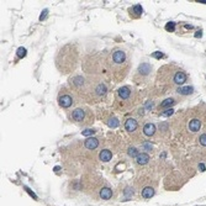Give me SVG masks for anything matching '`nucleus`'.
<instances>
[{"label": "nucleus", "mask_w": 206, "mask_h": 206, "mask_svg": "<svg viewBox=\"0 0 206 206\" xmlns=\"http://www.w3.org/2000/svg\"><path fill=\"white\" fill-rule=\"evenodd\" d=\"M176 92H178L180 95H189V94H191L194 92V88H193V86H179V88L176 89Z\"/></svg>", "instance_id": "obj_15"}, {"label": "nucleus", "mask_w": 206, "mask_h": 206, "mask_svg": "<svg viewBox=\"0 0 206 206\" xmlns=\"http://www.w3.org/2000/svg\"><path fill=\"white\" fill-rule=\"evenodd\" d=\"M201 35H203V34H201V31H197V34H196L195 36H196V37H201Z\"/></svg>", "instance_id": "obj_31"}, {"label": "nucleus", "mask_w": 206, "mask_h": 206, "mask_svg": "<svg viewBox=\"0 0 206 206\" xmlns=\"http://www.w3.org/2000/svg\"><path fill=\"white\" fill-rule=\"evenodd\" d=\"M89 110H84V109H75L72 112L71 115V117H72V120L73 121H75V122H84L86 120V112H88Z\"/></svg>", "instance_id": "obj_4"}, {"label": "nucleus", "mask_w": 206, "mask_h": 206, "mask_svg": "<svg viewBox=\"0 0 206 206\" xmlns=\"http://www.w3.org/2000/svg\"><path fill=\"white\" fill-rule=\"evenodd\" d=\"M69 81H71V84L74 86V88H84L85 86V79L81 75H74L73 78H71L69 79Z\"/></svg>", "instance_id": "obj_7"}, {"label": "nucleus", "mask_w": 206, "mask_h": 206, "mask_svg": "<svg viewBox=\"0 0 206 206\" xmlns=\"http://www.w3.org/2000/svg\"><path fill=\"white\" fill-rule=\"evenodd\" d=\"M93 92H92V95L94 99H102L106 94H108V86H106L105 83L102 81H99L95 85L93 86Z\"/></svg>", "instance_id": "obj_2"}, {"label": "nucleus", "mask_w": 206, "mask_h": 206, "mask_svg": "<svg viewBox=\"0 0 206 206\" xmlns=\"http://www.w3.org/2000/svg\"><path fill=\"white\" fill-rule=\"evenodd\" d=\"M94 133H95V131H94V130H90V129L84 130L83 132H81V135H83V136H92V135H94Z\"/></svg>", "instance_id": "obj_26"}, {"label": "nucleus", "mask_w": 206, "mask_h": 206, "mask_svg": "<svg viewBox=\"0 0 206 206\" xmlns=\"http://www.w3.org/2000/svg\"><path fill=\"white\" fill-rule=\"evenodd\" d=\"M197 3H203V4H206V0H201V1H197Z\"/></svg>", "instance_id": "obj_32"}, {"label": "nucleus", "mask_w": 206, "mask_h": 206, "mask_svg": "<svg viewBox=\"0 0 206 206\" xmlns=\"http://www.w3.org/2000/svg\"><path fill=\"white\" fill-rule=\"evenodd\" d=\"M84 146H85L86 149L93 151V149H95V148H98L99 139L95 138V137H89V138H86L85 141H84Z\"/></svg>", "instance_id": "obj_8"}, {"label": "nucleus", "mask_w": 206, "mask_h": 206, "mask_svg": "<svg viewBox=\"0 0 206 206\" xmlns=\"http://www.w3.org/2000/svg\"><path fill=\"white\" fill-rule=\"evenodd\" d=\"M188 127H189V131H191V132H197L201 127V122H200V120H197V118H193V120L189 122Z\"/></svg>", "instance_id": "obj_11"}, {"label": "nucleus", "mask_w": 206, "mask_h": 206, "mask_svg": "<svg viewBox=\"0 0 206 206\" xmlns=\"http://www.w3.org/2000/svg\"><path fill=\"white\" fill-rule=\"evenodd\" d=\"M199 168H200V169L204 172V169H205V166H204V164H200V166H199Z\"/></svg>", "instance_id": "obj_30"}, {"label": "nucleus", "mask_w": 206, "mask_h": 206, "mask_svg": "<svg viewBox=\"0 0 206 206\" xmlns=\"http://www.w3.org/2000/svg\"><path fill=\"white\" fill-rule=\"evenodd\" d=\"M138 151H137V148H135V147H131L130 149H129V156L130 157H136L137 158L138 157Z\"/></svg>", "instance_id": "obj_21"}, {"label": "nucleus", "mask_w": 206, "mask_h": 206, "mask_svg": "<svg viewBox=\"0 0 206 206\" xmlns=\"http://www.w3.org/2000/svg\"><path fill=\"white\" fill-rule=\"evenodd\" d=\"M151 71H152V65H151V64L142 63V64H139L137 74H138V75H142V77H147L148 74L151 73Z\"/></svg>", "instance_id": "obj_9"}, {"label": "nucleus", "mask_w": 206, "mask_h": 206, "mask_svg": "<svg viewBox=\"0 0 206 206\" xmlns=\"http://www.w3.org/2000/svg\"><path fill=\"white\" fill-rule=\"evenodd\" d=\"M166 30H167L168 32H173V31L175 30V22H173V21L168 22V24L166 25Z\"/></svg>", "instance_id": "obj_22"}, {"label": "nucleus", "mask_w": 206, "mask_h": 206, "mask_svg": "<svg viewBox=\"0 0 206 206\" xmlns=\"http://www.w3.org/2000/svg\"><path fill=\"white\" fill-rule=\"evenodd\" d=\"M58 104H59L61 108L68 109L74 104V99H73V96L71 95V94H68V93L62 94L61 93L59 96H58Z\"/></svg>", "instance_id": "obj_3"}, {"label": "nucleus", "mask_w": 206, "mask_h": 206, "mask_svg": "<svg viewBox=\"0 0 206 206\" xmlns=\"http://www.w3.org/2000/svg\"><path fill=\"white\" fill-rule=\"evenodd\" d=\"M25 56H26V48H24V47L18 48V57L19 58H24Z\"/></svg>", "instance_id": "obj_23"}, {"label": "nucleus", "mask_w": 206, "mask_h": 206, "mask_svg": "<svg viewBox=\"0 0 206 206\" xmlns=\"http://www.w3.org/2000/svg\"><path fill=\"white\" fill-rule=\"evenodd\" d=\"M175 104V100L174 99H172V98H169V99H166L162 104L159 105V109H166V108H168V109H172V106Z\"/></svg>", "instance_id": "obj_17"}, {"label": "nucleus", "mask_w": 206, "mask_h": 206, "mask_svg": "<svg viewBox=\"0 0 206 206\" xmlns=\"http://www.w3.org/2000/svg\"><path fill=\"white\" fill-rule=\"evenodd\" d=\"M173 112H174V110H173V109H167V110L162 111V112H160V115H162V116L168 117V116H172Z\"/></svg>", "instance_id": "obj_24"}, {"label": "nucleus", "mask_w": 206, "mask_h": 206, "mask_svg": "<svg viewBox=\"0 0 206 206\" xmlns=\"http://www.w3.org/2000/svg\"><path fill=\"white\" fill-rule=\"evenodd\" d=\"M99 158H100V160H102V162H109V160H111V158H112V153H111L109 149H102L100 152V154H99Z\"/></svg>", "instance_id": "obj_13"}, {"label": "nucleus", "mask_w": 206, "mask_h": 206, "mask_svg": "<svg viewBox=\"0 0 206 206\" xmlns=\"http://www.w3.org/2000/svg\"><path fill=\"white\" fill-rule=\"evenodd\" d=\"M125 129L126 131H129V132H133L137 129V121L135 120V118H127L125 121Z\"/></svg>", "instance_id": "obj_10"}, {"label": "nucleus", "mask_w": 206, "mask_h": 206, "mask_svg": "<svg viewBox=\"0 0 206 206\" xmlns=\"http://www.w3.org/2000/svg\"><path fill=\"white\" fill-rule=\"evenodd\" d=\"M111 196H112V190L109 188H102L100 190V197L104 200H109L111 199Z\"/></svg>", "instance_id": "obj_14"}, {"label": "nucleus", "mask_w": 206, "mask_h": 206, "mask_svg": "<svg viewBox=\"0 0 206 206\" xmlns=\"http://www.w3.org/2000/svg\"><path fill=\"white\" fill-rule=\"evenodd\" d=\"M136 160H137L138 164L143 166V164H147V163H148V160H149V156H148L147 153H141V154H138V157L136 158Z\"/></svg>", "instance_id": "obj_18"}, {"label": "nucleus", "mask_w": 206, "mask_h": 206, "mask_svg": "<svg viewBox=\"0 0 206 206\" xmlns=\"http://www.w3.org/2000/svg\"><path fill=\"white\" fill-rule=\"evenodd\" d=\"M131 94H132V90H131L130 86H122V88H120L117 90V98L122 101L129 100Z\"/></svg>", "instance_id": "obj_5"}, {"label": "nucleus", "mask_w": 206, "mask_h": 206, "mask_svg": "<svg viewBox=\"0 0 206 206\" xmlns=\"http://www.w3.org/2000/svg\"><path fill=\"white\" fill-rule=\"evenodd\" d=\"M142 6L141 5H135L132 6V9H130V14L133 16V18H138V16H141L142 15Z\"/></svg>", "instance_id": "obj_16"}, {"label": "nucleus", "mask_w": 206, "mask_h": 206, "mask_svg": "<svg viewBox=\"0 0 206 206\" xmlns=\"http://www.w3.org/2000/svg\"><path fill=\"white\" fill-rule=\"evenodd\" d=\"M25 190H26V191L28 193V194H30V195H31L32 197H34V199H35V200L37 199V196H36V194H35V193H34V191H32V190H31V189H28L27 186H25Z\"/></svg>", "instance_id": "obj_27"}, {"label": "nucleus", "mask_w": 206, "mask_h": 206, "mask_svg": "<svg viewBox=\"0 0 206 206\" xmlns=\"http://www.w3.org/2000/svg\"><path fill=\"white\" fill-rule=\"evenodd\" d=\"M152 56H153L154 58H157V59H160V58H162V57H163V55H162V53H160V52H156V53H153V55H152Z\"/></svg>", "instance_id": "obj_29"}, {"label": "nucleus", "mask_w": 206, "mask_h": 206, "mask_svg": "<svg viewBox=\"0 0 206 206\" xmlns=\"http://www.w3.org/2000/svg\"><path fill=\"white\" fill-rule=\"evenodd\" d=\"M108 125L111 127V129H116V127L118 126V120L116 117H110L108 120Z\"/></svg>", "instance_id": "obj_20"}, {"label": "nucleus", "mask_w": 206, "mask_h": 206, "mask_svg": "<svg viewBox=\"0 0 206 206\" xmlns=\"http://www.w3.org/2000/svg\"><path fill=\"white\" fill-rule=\"evenodd\" d=\"M111 65L112 67H116L117 69L122 67L123 64H126V55L125 52L121 51V49H115L112 52V56H111Z\"/></svg>", "instance_id": "obj_1"}, {"label": "nucleus", "mask_w": 206, "mask_h": 206, "mask_svg": "<svg viewBox=\"0 0 206 206\" xmlns=\"http://www.w3.org/2000/svg\"><path fill=\"white\" fill-rule=\"evenodd\" d=\"M47 14H48V10H47V9H46V10H43V12H42V14H41V16H40V20H41V21H42V20H44V19H46Z\"/></svg>", "instance_id": "obj_28"}, {"label": "nucleus", "mask_w": 206, "mask_h": 206, "mask_svg": "<svg viewBox=\"0 0 206 206\" xmlns=\"http://www.w3.org/2000/svg\"><path fill=\"white\" fill-rule=\"evenodd\" d=\"M153 195H154V190H153V188H151V186H147L142 190V196L145 197V199H149V197H152Z\"/></svg>", "instance_id": "obj_19"}, {"label": "nucleus", "mask_w": 206, "mask_h": 206, "mask_svg": "<svg viewBox=\"0 0 206 206\" xmlns=\"http://www.w3.org/2000/svg\"><path fill=\"white\" fill-rule=\"evenodd\" d=\"M186 74H185L183 71H176L173 75V83L176 84V85H182L186 81Z\"/></svg>", "instance_id": "obj_6"}, {"label": "nucleus", "mask_w": 206, "mask_h": 206, "mask_svg": "<svg viewBox=\"0 0 206 206\" xmlns=\"http://www.w3.org/2000/svg\"><path fill=\"white\" fill-rule=\"evenodd\" d=\"M199 142H200V145L201 146H204V147H206V133H203L199 137Z\"/></svg>", "instance_id": "obj_25"}, {"label": "nucleus", "mask_w": 206, "mask_h": 206, "mask_svg": "<svg viewBox=\"0 0 206 206\" xmlns=\"http://www.w3.org/2000/svg\"><path fill=\"white\" fill-rule=\"evenodd\" d=\"M143 133L148 137H151V136H153L156 133V126L153 123H146L145 127H143Z\"/></svg>", "instance_id": "obj_12"}]
</instances>
